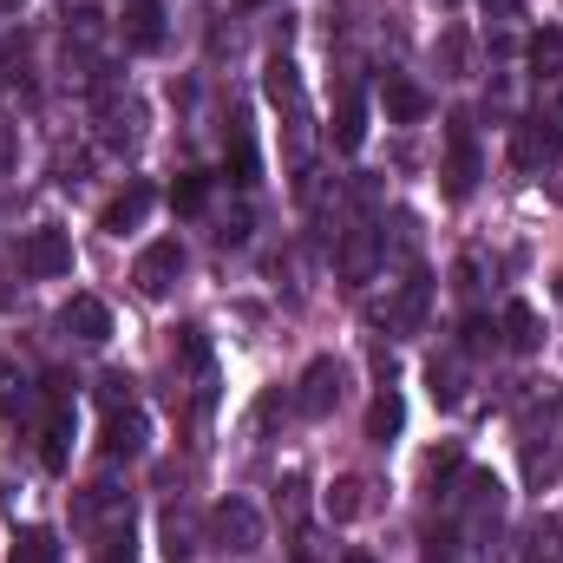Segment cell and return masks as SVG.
<instances>
[{"label": "cell", "instance_id": "1", "mask_svg": "<svg viewBox=\"0 0 563 563\" xmlns=\"http://www.w3.org/2000/svg\"><path fill=\"white\" fill-rule=\"evenodd\" d=\"M99 400H106V452H144V439H151V420H144L139 394H132V380L125 374H106L99 380Z\"/></svg>", "mask_w": 563, "mask_h": 563}, {"label": "cell", "instance_id": "2", "mask_svg": "<svg viewBox=\"0 0 563 563\" xmlns=\"http://www.w3.org/2000/svg\"><path fill=\"white\" fill-rule=\"evenodd\" d=\"M92 119H99V144L106 151H139L144 139V106L139 92H125V86H99V99H92Z\"/></svg>", "mask_w": 563, "mask_h": 563}, {"label": "cell", "instance_id": "3", "mask_svg": "<svg viewBox=\"0 0 563 563\" xmlns=\"http://www.w3.org/2000/svg\"><path fill=\"white\" fill-rule=\"evenodd\" d=\"M210 538H217V551L250 558V551H263V511H256L250 498H223V505L210 511Z\"/></svg>", "mask_w": 563, "mask_h": 563}, {"label": "cell", "instance_id": "4", "mask_svg": "<svg viewBox=\"0 0 563 563\" xmlns=\"http://www.w3.org/2000/svg\"><path fill=\"white\" fill-rule=\"evenodd\" d=\"M20 269L33 282L73 276V236H66V230H33V236L20 243Z\"/></svg>", "mask_w": 563, "mask_h": 563}, {"label": "cell", "instance_id": "5", "mask_svg": "<svg viewBox=\"0 0 563 563\" xmlns=\"http://www.w3.org/2000/svg\"><path fill=\"white\" fill-rule=\"evenodd\" d=\"M263 92H269V106H276L282 119H288V132H295V151H301V125H308V99H301V73H295V59H269V73H263Z\"/></svg>", "mask_w": 563, "mask_h": 563}, {"label": "cell", "instance_id": "6", "mask_svg": "<svg viewBox=\"0 0 563 563\" xmlns=\"http://www.w3.org/2000/svg\"><path fill=\"white\" fill-rule=\"evenodd\" d=\"M472 184H478V139H472V119L459 112L445 132V197H472Z\"/></svg>", "mask_w": 563, "mask_h": 563}, {"label": "cell", "instance_id": "7", "mask_svg": "<svg viewBox=\"0 0 563 563\" xmlns=\"http://www.w3.org/2000/svg\"><path fill=\"white\" fill-rule=\"evenodd\" d=\"M177 269H184V250L164 236V243H151L139 263H132V282H139L144 301H164V295H170V282H177Z\"/></svg>", "mask_w": 563, "mask_h": 563}, {"label": "cell", "instance_id": "8", "mask_svg": "<svg viewBox=\"0 0 563 563\" xmlns=\"http://www.w3.org/2000/svg\"><path fill=\"white\" fill-rule=\"evenodd\" d=\"M59 328H66L73 341H86V347H106V341H112V308H106L99 295H73V301L59 308Z\"/></svg>", "mask_w": 563, "mask_h": 563}, {"label": "cell", "instance_id": "9", "mask_svg": "<svg viewBox=\"0 0 563 563\" xmlns=\"http://www.w3.org/2000/svg\"><path fill=\"white\" fill-rule=\"evenodd\" d=\"M334 400H341V367H334V361H308V374H301V387H295V407H301L308 420H328Z\"/></svg>", "mask_w": 563, "mask_h": 563}, {"label": "cell", "instance_id": "10", "mask_svg": "<svg viewBox=\"0 0 563 563\" xmlns=\"http://www.w3.org/2000/svg\"><path fill=\"white\" fill-rule=\"evenodd\" d=\"M112 518H125V492H119L112 478L86 485V492H79V505H73V525H79V531H106Z\"/></svg>", "mask_w": 563, "mask_h": 563}, {"label": "cell", "instance_id": "11", "mask_svg": "<svg viewBox=\"0 0 563 563\" xmlns=\"http://www.w3.org/2000/svg\"><path fill=\"white\" fill-rule=\"evenodd\" d=\"M380 106H387L394 125H420L426 112H432V99H426L407 73H387V79H380Z\"/></svg>", "mask_w": 563, "mask_h": 563}, {"label": "cell", "instance_id": "12", "mask_svg": "<svg viewBox=\"0 0 563 563\" xmlns=\"http://www.w3.org/2000/svg\"><path fill=\"white\" fill-rule=\"evenodd\" d=\"M119 33H125L132 53H157V46H164V7H157V0H132L125 20H119Z\"/></svg>", "mask_w": 563, "mask_h": 563}, {"label": "cell", "instance_id": "13", "mask_svg": "<svg viewBox=\"0 0 563 563\" xmlns=\"http://www.w3.org/2000/svg\"><path fill=\"white\" fill-rule=\"evenodd\" d=\"M151 203H157V190H151L144 177H132V184H125V197H112V203H106V230H112V236L139 230L144 217H151Z\"/></svg>", "mask_w": 563, "mask_h": 563}, {"label": "cell", "instance_id": "14", "mask_svg": "<svg viewBox=\"0 0 563 563\" xmlns=\"http://www.w3.org/2000/svg\"><path fill=\"white\" fill-rule=\"evenodd\" d=\"M367 144V99L361 86H341V106H334V151H361Z\"/></svg>", "mask_w": 563, "mask_h": 563}, {"label": "cell", "instance_id": "15", "mask_svg": "<svg viewBox=\"0 0 563 563\" xmlns=\"http://www.w3.org/2000/svg\"><path fill=\"white\" fill-rule=\"evenodd\" d=\"M505 347L511 354H538L544 347V321L531 301H505Z\"/></svg>", "mask_w": 563, "mask_h": 563}, {"label": "cell", "instance_id": "16", "mask_svg": "<svg viewBox=\"0 0 563 563\" xmlns=\"http://www.w3.org/2000/svg\"><path fill=\"white\" fill-rule=\"evenodd\" d=\"M26 407H33V380L20 374V361H0V420H13Z\"/></svg>", "mask_w": 563, "mask_h": 563}, {"label": "cell", "instance_id": "17", "mask_svg": "<svg viewBox=\"0 0 563 563\" xmlns=\"http://www.w3.org/2000/svg\"><path fill=\"white\" fill-rule=\"evenodd\" d=\"M99 563H139V538H132V511H125V518H112V525L99 531Z\"/></svg>", "mask_w": 563, "mask_h": 563}, {"label": "cell", "instance_id": "18", "mask_svg": "<svg viewBox=\"0 0 563 563\" xmlns=\"http://www.w3.org/2000/svg\"><path fill=\"white\" fill-rule=\"evenodd\" d=\"M374 256H380V236H374V230H354V236H347V250H341V269H347V282H367V276H374Z\"/></svg>", "mask_w": 563, "mask_h": 563}, {"label": "cell", "instance_id": "19", "mask_svg": "<svg viewBox=\"0 0 563 563\" xmlns=\"http://www.w3.org/2000/svg\"><path fill=\"white\" fill-rule=\"evenodd\" d=\"M525 563H563V525L558 518H538L531 538H525Z\"/></svg>", "mask_w": 563, "mask_h": 563}, {"label": "cell", "instance_id": "20", "mask_svg": "<svg viewBox=\"0 0 563 563\" xmlns=\"http://www.w3.org/2000/svg\"><path fill=\"white\" fill-rule=\"evenodd\" d=\"M400 426H407V407H400V394L387 387V394H380V400L367 407V439H380V445H387V439H394Z\"/></svg>", "mask_w": 563, "mask_h": 563}, {"label": "cell", "instance_id": "21", "mask_svg": "<svg viewBox=\"0 0 563 563\" xmlns=\"http://www.w3.org/2000/svg\"><path fill=\"white\" fill-rule=\"evenodd\" d=\"M531 73H538V79H563V33L558 26L531 33Z\"/></svg>", "mask_w": 563, "mask_h": 563}, {"label": "cell", "instance_id": "22", "mask_svg": "<svg viewBox=\"0 0 563 563\" xmlns=\"http://www.w3.org/2000/svg\"><path fill=\"white\" fill-rule=\"evenodd\" d=\"M361 511H367V485H361V478H341V485L328 492V518H334V525H354Z\"/></svg>", "mask_w": 563, "mask_h": 563}, {"label": "cell", "instance_id": "23", "mask_svg": "<svg viewBox=\"0 0 563 563\" xmlns=\"http://www.w3.org/2000/svg\"><path fill=\"white\" fill-rule=\"evenodd\" d=\"M164 551H170V563H184L190 551H197V531H190V511H164Z\"/></svg>", "mask_w": 563, "mask_h": 563}, {"label": "cell", "instance_id": "24", "mask_svg": "<svg viewBox=\"0 0 563 563\" xmlns=\"http://www.w3.org/2000/svg\"><path fill=\"white\" fill-rule=\"evenodd\" d=\"M7 563H59L53 531H20V538H13V551H7Z\"/></svg>", "mask_w": 563, "mask_h": 563}, {"label": "cell", "instance_id": "25", "mask_svg": "<svg viewBox=\"0 0 563 563\" xmlns=\"http://www.w3.org/2000/svg\"><path fill=\"white\" fill-rule=\"evenodd\" d=\"M236 132H230V177L236 184H256V144H250V125L243 119H230Z\"/></svg>", "mask_w": 563, "mask_h": 563}, {"label": "cell", "instance_id": "26", "mask_svg": "<svg viewBox=\"0 0 563 563\" xmlns=\"http://www.w3.org/2000/svg\"><path fill=\"white\" fill-rule=\"evenodd\" d=\"M170 203H177L184 217H190V210H203V203H210V177H203V170H184V177L170 184Z\"/></svg>", "mask_w": 563, "mask_h": 563}, {"label": "cell", "instance_id": "27", "mask_svg": "<svg viewBox=\"0 0 563 563\" xmlns=\"http://www.w3.org/2000/svg\"><path fill=\"white\" fill-rule=\"evenodd\" d=\"M459 394H465L459 387V361H432V400L439 407H459Z\"/></svg>", "mask_w": 563, "mask_h": 563}, {"label": "cell", "instance_id": "28", "mask_svg": "<svg viewBox=\"0 0 563 563\" xmlns=\"http://www.w3.org/2000/svg\"><path fill=\"white\" fill-rule=\"evenodd\" d=\"M538 151H551V139H544V125H525V132H518V144H511V157H518V164L531 170V164H538Z\"/></svg>", "mask_w": 563, "mask_h": 563}, {"label": "cell", "instance_id": "29", "mask_svg": "<svg viewBox=\"0 0 563 563\" xmlns=\"http://www.w3.org/2000/svg\"><path fill=\"white\" fill-rule=\"evenodd\" d=\"M445 66H452V73H465V33H459V26L445 33Z\"/></svg>", "mask_w": 563, "mask_h": 563}, {"label": "cell", "instance_id": "30", "mask_svg": "<svg viewBox=\"0 0 563 563\" xmlns=\"http://www.w3.org/2000/svg\"><path fill=\"white\" fill-rule=\"evenodd\" d=\"M465 347L485 354V347H492V321H465Z\"/></svg>", "mask_w": 563, "mask_h": 563}, {"label": "cell", "instance_id": "31", "mask_svg": "<svg viewBox=\"0 0 563 563\" xmlns=\"http://www.w3.org/2000/svg\"><path fill=\"white\" fill-rule=\"evenodd\" d=\"M13 157H20V144H13V125H0V177L13 170Z\"/></svg>", "mask_w": 563, "mask_h": 563}, {"label": "cell", "instance_id": "32", "mask_svg": "<svg viewBox=\"0 0 563 563\" xmlns=\"http://www.w3.org/2000/svg\"><path fill=\"white\" fill-rule=\"evenodd\" d=\"M544 125H551L544 139H551V144H563V92H558V99H551V112H544Z\"/></svg>", "mask_w": 563, "mask_h": 563}, {"label": "cell", "instance_id": "33", "mask_svg": "<svg viewBox=\"0 0 563 563\" xmlns=\"http://www.w3.org/2000/svg\"><path fill=\"white\" fill-rule=\"evenodd\" d=\"M20 7H26V0H0V13H20Z\"/></svg>", "mask_w": 563, "mask_h": 563}, {"label": "cell", "instance_id": "34", "mask_svg": "<svg viewBox=\"0 0 563 563\" xmlns=\"http://www.w3.org/2000/svg\"><path fill=\"white\" fill-rule=\"evenodd\" d=\"M341 563H374V558H361V551H354V558H341Z\"/></svg>", "mask_w": 563, "mask_h": 563}, {"label": "cell", "instance_id": "35", "mask_svg": "<svg viewBox=\"0 0 563 563\" xmlns=\"http://www.w3.org/2000/svg\"><path fill=\"white\" fill-rule=\"evenodd\" d=\"M250 7H256V0H250Z\"/></svg>", "mask_w": 563, "mask_h": 563}]
</instances>
